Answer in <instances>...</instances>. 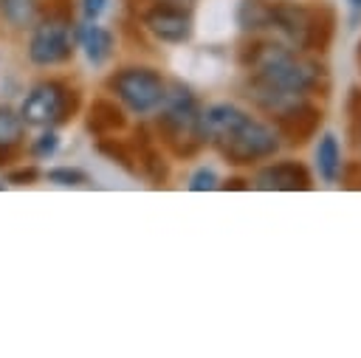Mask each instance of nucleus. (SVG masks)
Wrapping results in <instances>:
<instances>
[{
  "mask_svg": "<svg viewBox=\"0 0 361 358\" xmlns=\"http://www.w3.org/2000/svg\"><path fill=\"white\" fill-rule=\"evenodd\" d=\"M240 62L248 76L293 96H313L327 90L324 65L274 37H251V42H245L240 51Z\"/></svg>",
  "mask_w": 361,
  "mask_h": 358,
  "instance_id": "f03ea898",
  "label": "nucleus"
},
{
  "mask_svg": "<svg viewBox=\"0 0 361 358\" xmlns=\"http://www.w3.org/2000/svg\"><path fill=\"white\" fill-rule=\"evenodd\" d=\"M344 3H347V8H350L353 23H355V20H361V0H344Z\"/></svg>",
  "mask_w": 361,
  "mask_h": 358,
  "instance_id": "5701e85b",
  "label": "nucleus"
},
{
  "mask_svg": "<svg viewBox=\"0 0 361 358\" xmlns=\"http://www.w3.org/2000/svg\"><path fill=\"white\" fill-rule=\"evenodd\" d=\"M271 3L274 0H240L237 3V25L251 37H265L271 25Z\"/></svg>",
  "mask_w": 361,
  "mask_h": 358,
  "instance_id": "4468645a",
  "label": "nucleus"
},
{
  "mask_svg": "<svg viewBox=\"0 0 361 358\" xmlns=\"http://www.w3.org/2000/svg\"><path fill=\"white\" fill-rule=\"evenodd\" d=\"M56 149H59V132H56V127H42L39 135H34L31 144H28V155L34 161H48V158L56 155Z\"/></svg>",
  "mask_w": 361,
  "mask_h": 358,
  "instance_id": "f3484780",
  "label": "nucleus"
},
{
  "mask_svg": "<svg viewBox=\"0 0 361 358\" xmlns=\"http://www.w3.org/2000/svg\"><path fill=\"white\" fill-rule=\"evenodd\" d=\"M3 186H6V183H3V180H0V189H3Z\"/></svg>",
  "mask_w": 361,
  "mask_h": 358,
  "instance_id": "bb28decb",
  "label": "nucleus"
},
{
  "mask_svg": "<svg viewBox=\"0 0 361 358\" xmlns=\"http://www.w3.org/2000/svg\"><path fill=\"white\" fill-rule=\"evenodd\" d=\"M25 141V121L20 113L8 104H0V147H14L20 149Z\"/></svg>",
  "mask_w": 361,
  "mask_h": 358,
  "instance_id": "dca6fc26",
  "label": "nucleus"
},
{
  "mask_svg": "<svg viewBox=\"0 0 361 358\" xmlns=\"http://www.w3.org/2000/svg\"><path fill=\"white\" fill-rule=\"evenodd\" d=\"M76 45L82 48L85 59L93 68H102L116 48V37L110 28H104L99 20H85L82 25H76Z\"/></svg>",
  "mask_w": 361,
  "mask_h": 358,
  "instance_id": "9b49d317",
  "label": "nucleus"
},
{
  "mask_svg": "<svg viewBox=\"0 0 361 358\" xmlns=\"http://www.w3.org/2000/svg\"><path fill=\"white\" fill-rule=\"evenodd\" d=\"M353 118H358V124H361V110H358V113H353ZM358 147H361V127H358Z\"/></svg>",
  "mask_w": 361,
  "mask_h": 358,
  "instance_id": "393cba45",
  "label": "nucleus"
},
{
  "mask_svg": "<svg viewBox=\"0 0 361 358\" xmlns=\"http://www.w3.org/2000/svg\"><path fill=\"white\" fill-rule=\"evenodd\" d=\"M127 127V110L113 99V96H102L93 99V104L87 107V130L96 138L104 135H116Z\"/></svg>",
  "mask_w": 361,
  "mask_h": 358,
  "instance_id": "f8f14e48",
  "label": "nucleus"
},
{
  "mask_svg": "<svg viewBox=\"0 0 361 358\" xmlns=\"http://www.w3.org/2000/svg\"><path fill=\"white\" fill-rule=\"evenodd\" d=\"M313 163L322 183H338L344 175V152L336 132H322L313 149Z\"/></svg>",
  "mask_w": 361,
  "mask_h": 358,
  "instance_id": "ddd939ff",
  "label": "nucleus"
},
{
  "mask_svg": "<svg viewBox=\"0 0 361 358\" xmlns=\"http://www.w3.org/2000/svg\"><path fill=\"white\" fill-rule=\"evenodd\" d=\"M200 135L231 166H259L282 149V138L271 121L231 101H214L200 110Z\"/></svg>",
  "mask_w": 361,
  "mask_h": 358,
  "instance_id": "f257e3e1",
  "label": "nucleus"
},
{
  "mask_svg": "<svg viewBox=\"0 0 361 358\" xmlns=\"http://www.w3.org/2000/svg\"><path fill=\"white\" fill-rule=\"evenodd\" d=\"M217 186H220V178H217V172L212 166H197L189 175V180H186V189L189 192H212Z\"/></svg>",
  "mask_w": 361,
  "mask_h": 358,
  "instance_id": "6ab92c4d",
  "label": "nucleus"
},
{
  "mask_svg": "<svg viewBox=\"0 0 361 358\" xmlns=\"http://www.w3.org/2000/svg\"><path fill=\"white\" fill-rule=\"evenodd\" d=\"M17 155H20V149H14V147H0V169H3V166H11V163L17 161Z\"/></svg>",
  "mask_w": 361,
  "mask_h": 358,
  "instance_id": "4be33fe9",
  "label": "nucleus"
},
{
  "mask_svg": "<svg viewBox=\"0 0 361 358\" xmlns=\"http://www.w3.org/2000/svg\"><path fill=\"white\" fill-rule=\"evenodd\" d=\"M271 124L276 127L282 144L299 147V144L310 141V138L319 132V127H322V107L313 104L310 96H299V99H293L282 113H276V116L271 118Z\"/></svg>",
  "mask_w": 361,
  "mask_h": 358,
  "instance_id": "1a4fd4ad",
  "label": "nucleus"
},
{
  "mask_svg": "<svg viewBox=\"0 0 361 358\" xmlns=\"http://www.w3.org/2000/svg\"><path fill=\"white\" fill-rule=\"evenodd\" d=\"M42 178L48 180V183H54V186H87L90 183V175L85 172V169H79V166H51V169H45L42 172Z\"/></svg>",
  "mask_w": 361,
  "mask_h": 358,
  "instance_id": "a211bd4d",
  "label": "nucleus"
},
{
  "mask_svg": "<svg viewBox=\"0 0 361 358\" xmlns=\"http://www.w3.org/2000/svg\"><path fill=\"white\" fill-rule=\"evenodd\" d=\"M141 25L155 42H164V45H186L195 34V17L189 6L161 3V0H155L141 14Z\"/></svg>",
  "mask_w": 361,
  "mask_h": 358,
  "instance_id": "6e6552de",
  "label": "nucleus"
},
{
  "mask_svg": "<svg viewBox=\"0 0 361 358\" xmlns=\"http://www.w3.org/2000/svg\"><path fill=\"white\" fill-rule=\"evenodd\" d=\"M358 68H361V42H358Z\"/></svg>",
  "mask_w": 361,
  "mask_h": 358,
  "instance_id": "a878e982",
  "label": "nucleus"
},
{
  "mask_svg": "<svg viewBox=\"0 0 361 358\" xmlns=\"http://www.w3.org/2000/svg\"><path fill=\"white\" fill-rule=\"evenodd\" d=\"M336 34V11L330 6H307L296 0L271 3V25L265 37H274L302 54H324Z\"/></svg>",
  "mask_w": 361,
  "mask_h": 358,
  "instance_id": "7ed1b4c3",
  "label": "nucleus"
},
{
  "mask_svg": "<svg viewBox=\"0 0 361 358\" xmlns=\"http://www.w3.org/2000/svg\"><path fill=\"white\" fill-rule=\"evenodd\" d=\"M42 0H0V20L14 31H28L42 17Z\"/></svg>",
  "mask_w": 361,
  "mask_h": 358,
  "instance_id": "2eb2a0df",
  "label": "nucleus"
},
{
  "mask_svg": "<svg viewBox=\"0 0 361 358\" xmlns=\"http://www.w3.org/2000/svg\"><path fill=\"white\" fill-rule=\"evenodd\" d=\"M200 110H203V104L197 101V96L189 85H183V82L166 85V96H164L161 107L155 110V124H158V138L175 155L186 158L203 147Z\"/></svg>",
  "mask_w": 361,
  "mask_h": 358,
  "instance_id": "20e7f679",
  "label": "nucleus"
},
{
  "mask_svg": "<svg viewBox=\"0 0 361 358\" xmlns=\"http://www.w3.org/2000/svg\"><path fill=\"white\" fill-rule=\"evenodd\" d=\"M20 118L25 127H59L79 113V90L62 79H39L20 101Z\"/></svg>",
  "mask_w": 361,
  "mask_h": 358,
  "instance_id": "0eeeda50",
  "label": "nucleus"
},
{
  "mask_svg": "<svg viewBox=\"0 0 361 358\" xmlns=\"http://www.w3.org/2000/svg\"><path fill=\"white\" fill-rule=\"evenodd\" d=\"M166 76L152 65H124L107 76V93L133 116H152L166 96Z\"/></svg>",
  "mask_w": 361,
  "mask_h": 358,
  "instance_id": "423d86ee",
  "label": "nucleus"
},
{
  "mask_svg": "<svg viewBox=\"0 0 361 358\" xmlns=\"http://www.w3.org/2000/svg\"><path fill=\"white\" fill-rule=\"evenodd\" d=\"M39 178H42V172H39L34 163H28V166H17V169H11V172L6 175V180L14 183V186H28V183H37Z\"/></svg>",
  "mask_w": 361,
  "mask_h": 358,
  "instance_id": "aec40b11",
  "label": "nucleus"
},
{
  "mask_svg": "<svg viewBox=\"0 0 361 358\" xmlns=\"http://www.w3.org/2000/svg\"><path fill=\"white\" fill-rule=\"evenodd\" d=\"M161 3H178V6H192L195 0H161Z\"/></svg>",
  "mask_w": 361,
  "mask_h": 358,
  "instance_id": "b1692460",
  "label": "nucleus"
},
{
  "mask_svg": "<svg viewBox=\"0 0 361 358\" xmlns=\"http://www.w3.org/2000/svg\"><path fill=\"white\" fill-rule=\"evenodd\" d=\"M254 189H262V192H305L313 186V178L307 172L305 163L299 161H271V163H262L257 172H254V180H251Z\"/></svg>",
  "mask_w": 361,
  "mask_h": 358,
  "instance_id": "9d476101",
  "label": "nucleus"
},
{
  "mask_svg": "<svg viewBox=\"0 0 361 358\" xmlns=\"http://www.w3.org/2000/svg\"><path fill=\"white\" fill-rule=\"evenodd\" d=\"M28 62L37 68H59L73 59L76 25L65 8H42V17L28 28Z\"/></svg>",
  "mask_w": 361,
  "mask_h": 358,
  "instance_id": "39448f33",
  "label": "nucleus"
},
{
  "mask_svg": "<svg viewBox=\"0 0 361 358\" xmlns=\"http://www.w3.org/2000/svg\"><path fill=\"white\" fill-rule=\"evenodd\" d=\"M107 3L110 0H82V6H79L82 8V17L85 20H99L107 11Z\"/></svg>",
  "mask_w": 361,
  "mask_h": 358,
  "instance_id": "412c9836",
  "label": "nucleus"
}]
</instances>
